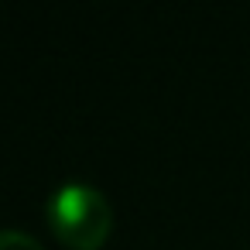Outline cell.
<instances>
[{
	"label": "cell",
	"mask_w": 250,
	"mask_h": 250,
	"mask_svg": "<svg viewBox=\"0 0 250 250\" xmlns=\"http://www.w3.org/2000/svg\"><path fill=\"white\" fill-rule=\"evenodd\" d=\"M45 216L52 233L72 250H96L113 229V206L89 182L59 185L45 202Z\"/></svg>",
	"instance_id": "cell-1"
},
{
	"label": "cell",
	"mask_w": 250,
	"mask_h": 250,
	"mask_svg": "<svg viewBox=\"0 0 250 250\" xmlns=\"http://www.w3.org/2000/svg\"><path fill=\"white\" fill-rule=\"evenodd\" d=\"M0 250H45L31 233H24V229H4L0 233Z\"/></svg>",
	"instance_id": "cell-2"
}]
</instances>
